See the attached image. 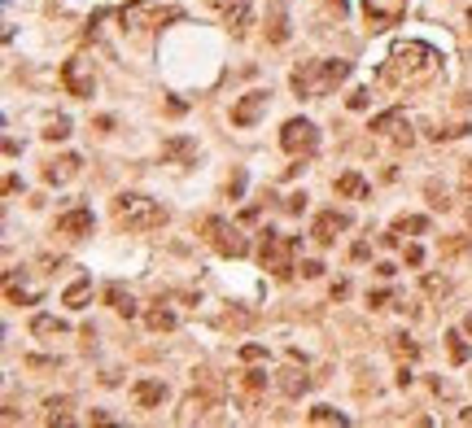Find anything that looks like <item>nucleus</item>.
I'll list each match as a JSON object with an SVG mask.
<instances>
[{
    "label": "nucleus",
    "mask_w": 472,
    "mask_h": 428,
    "mask_svg": "<svg viewBox=\"0 0 472 428\" xmlns=\"http://www.w3.org/2000/svg\"><path fill=\"white\" fill-rule=\"evenodd\" d=\"M350 258H354V262H367V258H372V245H367V240H354V245H350Z\"/></svg>",
    "instance_id": "obj_35"
},
{
    "label": "nucleus",
    "mask_w": 472,
    "mask_h": 428,
    "mask_svg": "<svg viewBox=\"0 0 472 428\" xmlns=\"http://www.w3.org/2000/svg\"><path fill=\"white\" fill-rule=\"evenodd\" d=\"M92 227H96V219H92V210H88V206H70V210H61V214H57V232H61V236H70V240L92 236Z\"/></svg>",
    "instance_id": "obj_11"
},
{
    "label": "nucleus",
    "mask_w": 472,
    "mask_h": 428,
    "mask_svg": "<svg viewBox=\"0 0 472 428\" xmlns=\"http://www.w3.org/2000/svg\"><path fill=\"white\" fill-rule=\"evenodd\" d=\"M275 385H280V393H284V398H302V393L311 389V376H306V372H298V367H289V372H280V376H275Z\"/></svg>",
    "instance_id": "obj_16"
},
{
    "label": "nucleus",
    "mask_w": 472,
    "mask_h": 428,
    "mask_svg": "<svg viewBox=\"0 0 472 428\" xmlns=\"http://www.w3.org/2000/svg\"><path fill=\"white\" fill-rule=\"evenodd\" d=\"M201 236L210 240V250L223 254V258H245V254H250V240L241 236L227 219H219V214H210V219L201 223Z\"/></svg>",
    "instance_id": "obj_5"
},
{
    "label": "nucleus",
    "mask_w": 472,
    "mask_h": 428,
    "mask_svg": "<svg viewBox=\"0 0 472 428\" xmlns=\"http://www.w3.org/2000/svg\"><path fill=\"white\" fill-rule=\"evenodd\" d=\"M92 298V280L88 275H79L75 284H66V293H61V306H70V310H84Z\"/></svg>",
    "instance_id": "obj_18"
},
{
    "label": "nucleus",
    "mask_w": 472,
    "mask_h": 428,
    "mask_svg": "<svg viewBox=\"0 0 472 428\" xmlns=\"http://www.w3.org/2000/svg\"><path fill=\"white\" fill-rule=\"evenodd\" d=\"M464 333H468V337H472V315H468V319H464Z\"/></svg>",
    "instance_id": "obj_45"
},
{
    "label": "nucleus",
    "mask_w": 472,
    "mask_h": 428,
    "mask_svg": "<svg viewBox=\"0 0 472 428\" xmlns=\"http://www.w3.org/2000/svg\"><path fill=\"white\" fill-rule=\"evenodd\" d=\"M459 184H464V192L472 197V162H468V167H464V175H459Z\"/></svg>",
    "instance_id": "obj_42"
},
{
    "label": "nucleus",
    "mask_w": 472,
    "mask_h": 428,
    "mask_svg": "<svg viewBox=\"0 0 472 428\" xmlns=\"http://www.w3.org/2000/svg\"><path fill=\"white\" fill-rule=\"evenodd\" d=\"M337 192H341V197H350V201H363L372 188H367V179H363L359 171H346V175H337Z\"/></svg>",
    "instance_id": "obj_17"
},
{
    "label": "nucleus",
    "mask_w": 472,
    "mask_h": 428,
    "mask_svg": "<svg viewBox=\"0 0 472 428\" xmlns=\"http://www.w3.org/2000/svg\"><path fill=\"white\" fill-rule=\"evenodd\" d=\"M175 323H180V319H175V310H167V306L144 310V328H149V333H171Z\"/></svg>",
    "instance_id": "obj_20"
},
{
    "label": "nucleus",
    "mask_w": 472,
    "mask_h": 428,
    "mask_svg": "<svg viewBox=\"0 0 472 428\" xmlns=\"http://www.w3.org/2000/svg\"><path fill=\"white\" fill-rule=\"evenodd\" d=\"M437 70H442V53H437L433 44L402 40V44H394V53H389L385 66H381V84H389V88H420V84H429Z\"/></svg>",
    "instance_id": "obj_1"
},
{
    "label": "nucleus",
    "mask_w": 472,
    "mask_h": 428,
    "mask_svg": "<svg viewBox=\"0 0 472 428\" xmlns=\"http://www.w3.org/2000/svg\"><path fill=\"white\" fill-rule=\"evenodd\" d=\"M389 127H402V105H394V109L376 114V119H372V127H367V131H389Z\"/></svg>",
    "instance_id": "obj_27"
},
{
    "label": "nucleus",
    "mask_w": 472,
    "mask_h": 428,
    "mask_svg": "<svg viewBox=\"0 0 472 428\" xmlns=\"http://www.w3.org/2000/svg\"><path fill=\"white\" fill-rule=\"evenodd\" d=\"M363 5V18L372 31H389L406 18V0H359Z\"/></svg>",
    "instance_id": "obj_8"
},
{
    "label": "nucleus",
    "mask_w": 472,
    "mask_h": 428,
    "mask_svg": "<svg viewBox=\"0 0 472 428\" xmlns=\"http://www.w3.org/2000/svg\"><path fill=\"white\" fill-rule=\"evenodd\" d=\"M389 302H398V293H394V289H376V293H367V306H372V310H385Z\"/></svg>",
    "instance_id": "obj_29"
},
{
    "label": "nucleus",
    "mask_w": 472,
    "mask_h": 428,
    "mask_svg": "<svg viewBox=\"0 0 472 428\" xmlns=\"http://www.w3.org/2000/svg\"><path fill=\"white\" fill-rule=\"evenodd\" d=\"M468 26H472V9H468Z\"/></svg>",
    "instance_id": "obj_46"
},
{
    "label": "nucleus",
    "mask_w": 472,
    "mask_h": 428,
    "mask_svg": "<svg viewBox=\"0 0 472 428\" xmlns=\"http://www.w3.org/2000/svg\"><path fill=\"white\" fill-rule=\"evenodd\" d=\"M280 149L293 153V158H315V149H319V127L311 119H289L280 127Z\"/></svg>",
    "instance_id": "obj_6"
},
{
    "label": "nucleus",
    "mask_w": 472,
    "mask_h": 428,
    "mask_svg": "<svg viewBox=\"0 0 472 428\" xmlns=\"http://www.w3.org/2000/svg\"><path fill=\"white\" fill-rule=\"evenodd\" d=\"M79 167H84V162H79L75 153L57 158V162H48V167H44V184H66V179H75V175H79Z\"/></svg>",
    "instance_id": "obj_15"
},
{
    "label": "nucleus",
    "mask_w": 472,
    "mask_h": 428,
    "mask_svg": "<svg viewBox=\"0 0 472 428\" xmlns=\"http://www.w3.org/2000/svg\"><path fill=\"white\" fill-rule=\"evenodd\" d=\"M293 236H280V232H263V245H258V262H263V271H271L275 280H293Z\"/></svg>",
    "instance_id": "obj_4"
},
{
    "label": "nucleus",
    "mask_w": 472,
    "mask_h": 428,
    "mask_svg": "<svg viewBox=\"0 0 472 428\" xmlns=\"http://www.w3.org/2000/svg\"><path fill=\"white\" fill-rule=\"evenodd\" d=\"M346 227H350L346 210H323V214H315V223H311V240L319 245V250H328V245L337 240V232H346Z\"/></svg>",
    "instance_id": "obj_10"
},
{
    "label": "nucleus",
    "mask_w": 472,
    "mask_h": 428,
    "mask_svg": "<svg viewBox=\"0 0 472 428\" xmlns=\"http://www.w3.org/2000/svg\"><path fill=\"white\" fill-rule=\"evenodd\" d=\"M132 398H136V406L153 411V406H162V402H167V385H162V381H153V376H144V381H136V385H132Z\"/></svg>",
    "instance_id": "obj_14"
},
{
    "label": "nucleus",
    "mask_w": 472,
    "mask_h": 428,
    "mask_svg": "<svg viewBox=\"0 0 472 428\" xmlns=\"http://www.w3.org/2000/svg\"><path fill=\"white\" fill-rule=\"evenodd\" d=\"M61 84H66V92H70V96H79V101H88V96L96 92L92 61H84V57H70V61H61Z\"/></svg>",
    "instance_id": "obj_7"
},
{
    "label": "nucleus",
    "mask_w": 472,
    "mask_h": 428,
    "mask_svg": "<svg viewBox=\"0 0 472 428\" xmlns=\"http://www.w3.org/2000/svg\"><path fill=\"white\" fill-rule=\"evenodd\" d=\"M367 101H372L367 88H354V92H350V109H367Z\"/></svg>",
    "instance_id": "obj_34"
},
{
    "label": "nucleus",
    "mask_w": 472,
    "mask_h": 428,
    "mask_svg": "<svg viewBox=\"0 0 472 428\" xmlns=\"http://www.w3.org/2000/svg\"><path fill=\"white\" fill-rule=\"evenodd\" d=\"M468 333H459V328H450L446 333V350H450V363H468Z\"/></svg>",
    "instance_id": "obj_25"
},
{
    "label": "nucleus",
    "mask_w": 472,
    "mask_h": 428,
    "mask_svg": "<svg viewBox=\"0 0 472 428\" xmlns=\"http://www.w3.org/2000/svg\"><path fill=\"white\" fill-rule=\"evenodd\" d=\"M241 385H245L250 393H258V389H267V372H245V381H241Z\"/></svg>",
    "instance_id": "obj_31"
},
{
    "label": "nucleus",
    "mask_w": 472,
    "mask_h": 428,
    "mask_svg": "<svg viewBox=\"0 0 472 428\" xmlns=\"http://www.w3.org/2000/svg\"><path fill=\"white\" fill-rule=\"evenodd\" d=\"M376 271H381V280H394V275H398V267H394V262H381Z\"/></svg>",
    "instance_id": "obj_43"
},
{
    "label": "nucleus",
    "mask_w": 472,
    "mask_h": 428,
    "mask_svg": "<svg viewBox=\"0 0 472 428\" xmlns=\"http://www.w3.org/2000/svg\"><path fill=\"white\" fill-rule=\"evenodd\" d=\"M70 136V119H53L44 127V140H66Z\"/></svg>",
    "instance_id": "obj_28"
},
{
    "label": "nucleus",
    "mask_w": 472,
    "mask_h": 428,
    "mask_svg": "<svg viewBox=\"0 0 472 428\" xmlns=\"http://www.w3.org/2000/svg\"><path fill=\"white\" fill-rule=\"evenodd\" d=\"M394 232L398 236H406V232H429V219H425V214H402V219H394Z\"/></svg>",
    "instance_id": "obj_26"
},
{
    "label": "nucleus",
    "mask_w": 472,
    "mask_h": 428,
    "mask_svg": "<svg viewBox=\"0 0 472 428\" xmlns=\"http://www.w3.org/2000/svg\"><path fill=\"white\" fill-rule=\"evenodd\" d=\"M241 358H245V363H258V358H267V350H263V345H245Z\"/></svg>",
    "instance_id": "obj_37"
},
{
    "label": "nucleus",
    "mask_w": 472,
    "mask_h": 428,
    "mask_svg": "<svg viewBox=\"0 0 472 428\" xmlns=\"http://www.w3.org/2000/svg\"><path fill=\"white\" fill-rule=\"evenodd\" d=\"M389 354H394V358H406V363H411V358H420V345L406 337V333H394V337H389Z\"/></svg>",
    "instance_id": "obj_23"
},
{
    "label": "nucleus",
    "mask_w": 472,
    "mask_h": 428,
    "mask_svg": "<svg viewBox=\"0 0 472 428\" xmlns=\"http://www.w3.org/2000/svg\"><path fill=\"white\" fill-rule=\"evenodd\" d=\"M114 219H119V227H127V232H158V227L167 223V210L144 192H119L114 197Z\"/></svg>",
    "instance_id": "obj_3"
},
{
    "label": "nucleus",
    "mask_w": 472,
    "mask_h": 428,
    "mask_svg": "<svg viewBox=\"0 0 472 428\" xmlns=\"http://www.w3.org/2000/svg\"><path fill=\"white\" fill-rule=\"evenodd\" d=\"M406 267H420V262H425V250H420V245H406Z\"/></svg>",
    "instance_id": "obj_36"
},
{
    "label": "nucleus",
    "mask_w": 472,
    "mask_h": 428,
    "mask_svg": "<svg viewBox=\"0 0 472 428\" xmlns=\"http://www.w3.org/2000/svg\"><path fill=\"white\" fill-rule=\"evenodd\" d=\"M192 158H197V140H192V136H167V140H162V162L188 167Z\"/></svg>",
    "instance_id": "obj_13"
},
{
    "label": "nucleus",
    "mask_w": 472,
    "mask_h": 428,
    "mask_svg": "<svg viewBox=\"0 0 472 428\" xmlns=\"http://www.w3.org/2000/svg\"><path fill=\"white\" fill-rule=\"evenodd\" d=\"M267 40H271V44H284V40H289V13H284V0H271V22H267Z\"/></svg>",
    "instance_id": "obj_19"
},
{
    "label": "nucleus",
    "mask_w": 472,
    "mask_h": 428,
    "mask_svg": "<svg viewBox=\"0 0 472 428\" xmlns=\"http://www.w3.org/2000/svg\"><path fill=\"white\" fill-rule=\"evenodd\" d=\"M302 275H306V280H319V275H323V262H315V258L302 262Z\"/></svg>",
    "instance_id": "obj_39"
},
{
    "label": "nucleus",
    "mask_w": 472,
    "mask_h": 428,
    "mask_svg": "<svg viewBox=\"0 0 472 428\" xmlns=\"http://www.w3.org/2000/svg\"><path fill=\"white\" fill-rule=\"evenodd\" d=\"M306 420H311L315 428H333V424H337V428H346V424H350V420L341 415V411H333V406H315V411H311V415H306Z\"/></svg>",
    "instance_id": "obj_24"
},
{
    "label": "nucleus",
    "mask_w": 472,
    "mask_h": 428,
    "mask_svg": "<svg viewBox=\"0 0 472 428\" xmlns=\"http://www.w3.org/2000/svg\"><path fill=\"white\" fill-rule=\"evenodd\" d=\"M333 298H337V302L350 298V284H346V280H337V284H333Z\"/></svg>",
    "instance_id": "obj_41"
},
{
    "label": "nucleus",
    "mask_w": 472,
    "mask_h": 428,
    "mask_svg": "<svg viewBox=\"0 0 472 428\" xmlns=\"http://www.w3.org/2000/svg\"><path fill=\"white\" fill-rule=\"evenodd\" d=\"M210 9L223 13V26L232 31V36H245L254 26V5L250 0H210Z\"/></svg>",
    "instance_id": "obj_9"
},
{
    "label": "nucleus",
    "mask_w": 472,
    "mask_h": 428,
    "mask_svg": "<svg viewBox=\"0 0 472 428\" xmlns=\"http://www.w3.org/2000/svg\"><path fill=\"white\" fill-rule=\"evenodd\" d=\"M354 75V66L346 57H323V61H302L298 70L289 75V88L302 96V101H315V96H328L337 84H346Z\"/></svg>",
    "instance_id": "obj_2"
},
{
    "label": "nucleus",
    "mask_w": 472,
    "mask_h": 428,
    "mask_svg": "<svg viewBox=\"0 0 472 428\" xmlns=\"http://www.w3.org/2000/svg\"><path fill=\"white\" fill-rule=\"evenodd\" d=\"M425 293H450V280H437V275H425Z\"/></svg>",
    "instance_id": "obj_33"
},
{
    "label": "nucleus",
    "mask_w": 472,
    "mask_h": 428,
    "mask_svg": "<svg viewBox=\"0 0 472 428\" xmlns=\"http://www.w3.org/2000/svg\"><path fill=\"white\" fill-rule=\"evenodd\" d=\"M459 424H472V406H468V411H459Z\"/></svg>",
    "instance_id": "obj_44"
},
{
    "label": "nucleus",
    "mask_w": 472,
    "mask_h": 428,
    "mask_svg": "<svg viewBox=\"0 0 472 428\" xmlns=\"http://www.w3.org/2000/svg\"><path fill=\"white\" fill-rule=\"evenodd\" d=\"M241 192H245V171H236L232 184H227V197H241Z\"/></svg>",
    "instance_id": "obj_38"
},
{
    "label": "nucleus",
    "mask_w": 472,
    "mask_h": 428,
    "mask_svg": "<svg viewBox=\"0 0 472 428\" xmlns=\"http://www.w3.org/2000/svg\"><path fill=\"white\" fill-rule=\"evenodd\" d=\"M468 123H455V127H442V131H433V140H459V136H468Z\"/></svg>",
    "instance_id": "obj_30"
},
{
    "label": "nucleus",
    "mask_w": 472,
    "mask_h": 428,
    "mask_svg": "<svg viewBox=\"0 0 472 428\" xmlns=\"http://www.w3.org/2000/svg\"><path fill=\"white\" fill-rule=\"evenodd\" d=\"M26 367H57V358H36V354H31V358H26Z\"/></svg>",
    "instance_id": "obj_40"
},
{
    "label": "nucleus",
    "mask_w": 472,
    "mask_h": 428,
    "mask_svg": "<svg viewBox=\"0 0 472 428\" xmlns=\"http://www.w3.org/2000/svg\"><path fill=\"white\" fill-rule=\"evenodd\" d=\"M306 210V192H293V197H284V214H302Z\"/></svg>",
    "instance_id": "obj_32"
},
{
    "label": "nucleus",
    "mask_w": 472,
    "mask_h": 428,
    "mask_svg": "<svg viewBox=\"0 0 472 428\" xmlns=\"http://www.w3.org/2000/svg\"><path fill=\"white\" fill-rule=\"evenodd\" d=\"M267 101H271V92H263V88L245 92V96L232 105V123H236V127H254V123L267 114Z\"/></svg>",
    "instance_id": "obj_12"
},
{
    "label": "nucleus",
    "mask_w": 472,
    "mask_h": 428,
    "mask_svg": "<svg viewBox=\"0 0 472 428\" xmlns=\"http://www.w3.org/2000/svg\"><path fill=\"white\" fill-rule=\"evenodd\" d=\"M66 333V319H57V315H36L31 319V337H61Z\"/></svg>",
    "instance_id": "obj_22"
},
{
    "label": "nucleus",
    "mask_w": 472,
    "mask_h": 428,
    "mask_svg": "<svg viewBox=\"0 0 472 428\" xmlns=\"http://www.w3.org/2000/svg\"><path fill=\"white\" fill-rule=\"evenodd\" d=\"M105 298H109V306L119 310V315H127V319L136 315V298H132V293H127L123 284H109V289H105Z\"/></svg>",
    "instance_id": "obj_21"
}]
</instances>
